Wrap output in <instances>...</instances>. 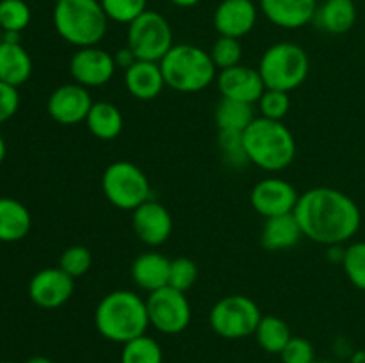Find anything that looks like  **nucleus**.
Here are the masks:
<instances>
[{
	"label": "nucleus",
	"mask_w": 365,
	"mask_h": 363,
	"mask_svg": "<svg viewBox=\"0 0 365 363\" xmlns=\"http://www.w3.org/2000/svg\"><path fill=\"white\" fill-rule=\"evenodd\" d=\"M294 216L303 237L323 246L344 244L362 224L359 205L334 187H314L299 194Z\"/></svg>",
	"instance_id": "nucleus-1"
},
{
	"label": "nucleus",
	"mask_w": 365,
	"mask_h": 363,
	"mask_svg": "<svg viewBox=\"0 0 365 363\" xmlns=\"http://www.w3.org/2000/svg\"><path fill=\"white\" fill-rule=\"evenodd\" d=\"M95 326L106 340L127 344L146 335L150 326L146 301L132 290H113L95 310Z\"/></svg>",
	"instance_id": "nucleus-2"
},
{
	"label": "nucleus",
	"mask_w": 365,
	"mask_h": 363,
	"mask_svg": "<svg viewBox=\"0 0 365 363\" xmlns=\"http://www.w3.org/2000/svg\"><path fill=\"white\" fill-rule=\"evenodd\" d=\"M242 141L250 164L262 171L278 173L296 159V139L282 121L255 117L242 132Z\"/></svg>",
	"instance_id": "nucleus-3"
},
{
	"label": "nucleus",
	"mask_w": 365,
	"mask_h": 363,
	"mask_svg": "<svg viewBox=\"0 0 365 363\" xmlns=\"http://www.w3.org/2000/svg\"><path fill=\"white\" fill-rule=\"evenodd\" d=\"M107 23L100 0H57L53 7L57 34L77 48L98 45L106 38Z\"/></svg>",
	"instance_id": "nucleus-4"
},
{
	"label": "nucleus",
	"mask_w": 365,
	"mask_h": 363,
	"mask_svg": "<svg viewBox=\"0 0 365 363\" xmlns=\"http://www.w3.org/2000/svg\"><path fill=\"white\" fill-rule=\"evenodd\" d=\"M164 82L178 93H198L209 88L216 78L210 53L196 45H173L160 59Z\"/></svg>",
	"instance_id": "nucleus-5"
},
{
	"label": "nucleus",
	"mask_w": 365,
	"mask_h": 363,
	"mask_svg": "<svg viewBox=\"0 0 365 363\" xmlns=\"http://www.w3.org/2000/svg\"><path fill=\"white\" fill-rule=\"evenodd\" d=\"M257 70L266 84V89L291 93L309 77V53L296 43H274L262 53Z\"/></svg>",
	"instance_id": "nucleus-6"
},
{
	"label": "nucleus",
	"mask_w": 365,
	"mask_h": 363,
	"mask_svg": "<svg viewBox=\"0 0 365 363\" xmlns=\"http://www.w3.org/2000/svg\"><path fill=\"white\" fill-rule=\"evenodd\" d=\"M102 191L107 201L120 210H135L152 199V187L145 171L128 160L109 164L102 174Z\"/></svg>",
	"instance_id": "nucleus-7"
},
{
	"label": "nucleus",
	"mask_w": 365,
	"mask_h": 363,
	"mask_svg": "<svg viewBox=\"0 0 365 363\" xmlns=\"http://www.w3.org/2000/svg\"><path fill=\"white\" fill-rule=\"evenodd\" d=\"M260 319L262 313L259 305L252 298L241 294L225 295L209 313L212 331L227 340H241L255 335Z\"/></svg>",
	"instance_id": "nucleus-8"
},
{
	"label": "nucleus",
	"mask_w": 365,
	"mask_h": 363,
	"mask_svg": "<svg viewBox=\"0 0 365 363\" xmlns=\"http://www.w3.org/2000/svg\"><path fill=\"white\" fill-rule=\"evenodd\" d=\"M127 46L138 60L160 63L173 46V31L166 18L155 11L146 9L141 16L128 23Z\"/></svg>",
	"instance_id": "nucleus-9"
},
{
	"label": "nucleus",
	"mask_w": 365,
	"mask_h": 363,
	"mask_svg": "<svg viewBox=\"0 0 365 363\" xmlns=\"http://www.w3.org/2000/svg\"><path fill=\"white\" fill-rule=\"evenodd\" d=\"M150 326L164 335H178L187 330L191 322V305H189L185 292L173 287H164L155 292H150L146 299Z\"/></svg>",
	"instance_id": "nucleus-10"
},
{
	"label": "nucleus",
	"mask_w": 365,
	"mask_h": 363,
	"mask_svg": "<svg viewBox=\"0 0 365 363\" xmlns=\"http://www.w3.org/2000/svg\"><path fill=\"white\" fill-rule=\"evenodd\" d=\"M298 199L299 194L294 185L289 184L284 178L277 177L257 182L252 189V194H250L252 206L266 219L292 214L298 205Z\"/></svg>",
	"instance_id": "nucleus-11"
},
{
	"label": "nucleus",
	"mask_w": 365,
	"mask_h": 363,
	"mask_svg": "<svg viewBox=\"0 0 365 363\" xmlns=\"http://www.w3.org/2000/svg\"><path fill=\"white\" fill-rule=\"evenodd\" d=\"M75 290L73 278L61 267H46L38 270L29 281V298L36 306L45 310L61 308L70 301Z\"/></svg>",
	"instance_id": "nucleus-12"
},
{
	"label": "nucleus",
	"mask_w": 365,
	"mask_h": 363,
	"mask_svg": "<svg viewBox=\"0 0 365 363\" xmlns=\"http://www.w3.org/2000/svg\"><path fill=\"white\" fill-rule=\"evenodd\" d=\"M116 73L114 56L98 46L78 48L70 59V75L73 82L84 88L106 85Z\"/></svg>",
	"instance_id": "nucleus-13"
},
{
	"label": "nucleus",
	"mask_w": 365,
	"mask_h": 363,
	"mask_svg": "<svg viewBox=\"0 0 365 363\" xmlns=\"http://www.w3.org/2000/svg\"><path fill=\"white\" fill-rule=\"evenodd\" d=\"M91 95L88 88L71 82V84L59 85L46 102V110L50 117L61 125H78L86 121L89 110L93 107Z\"/></svg>",
	"instance_id": "nucleus-14"
},
{
	"label": "nucleus",
	"mask_w": 365,
	"mask_h": 363,
	"mask_svg": "<svg viewBox=\"0 0 365 363\" xmlns=\"http://www.w3.org/2000/svg\"><path fill=\"white\" fill-rule=\"evenodd\" d=\"M132 228H134L135 237L143 244L157 248L171 237L173 219H171L170 210L163 203L148 199L132 210Z\"/></svg>",
	"instance_id": "nucleus-15"
},
{
	"label": "nucleus",
	"mask_w": 365,
	"mask_h": 363,
	"mask_svg": "<svg viewBox=\"0 0 365 363\" xmlns=\"http://www.w3.org/2000/svg\"><path fill=\"white\" fill-rule=\"evenodd\" d=\"M216 82L223 98L239 100V102L252 103V105L259 103L260 96L266 91V84H264L259 70L242 66V64L221 70L216 77Z\"/></svg>",
	"instance_id": "nucleus-16"
},
{
	"label": "nucleus",
	"mask_w": 365,
	"mask_h": 363,
	"mask_svg": "<svg viewBox=\"0 0 365 363\" xmlns=\"http://www.w3.org/2000/svg\"><path fill=\"white\" fill-rule=\"evenodd\" d=\"M259 11L253 0H221L214 11V27L220 36L241 39L257 23Z\"/></svg>",
	"instance_id": "nucleus-17"
},
{
	"label": "nucleus",
	"mask_w": 365,
	"mask_h": 363,
	"mask_svg": "<svg viewBox=\"0 0 365 363\" xmlns=\"http://www.w3.org/2000/svg\"><path fill=\"white\" fill-rule=\"evenodd\" d=\"M260 11L280 28H302L314 21L317 0H260Z\"/></svg>",
	"instance_id": "nucleus-18"
},
{
	"label": "nucleus",
	"mask_w": 365,
	"mask_h": 363,
	"mask_svg": "<svg viewBox=\"0 0 365 363\" xmlns=\"http://www.w3.org/2000/svg\"><path fill=\"white\" fill-rule=\"evenodd\" d=\"M164 85L166 82L159 63L135 60L128 70H125V88L135 100L141 102L155 100L163 93Z\"/></svg>",
	"instance_id": "nucleus-19"
},
{
	"label": "nucleus",
	"mask_w": 365,
	"mask_h": 363,
	"mask_svg": "<svg viewBox=\"0 0 365 363\" xmlns=\"http://www.w3.org/2000/svg\"><path fill=\"white\" fill-rule=\"evenodd\" d=\"M170 265L171 260L155 251H146L139 255L132 263V280L139 288L155 292L159 288L168 287L170 283Z\"/></svg>",
	"instance_id": "nucleus-20"
},
{
	"label": "nucleus",
	"mask_w": 365,
	"mask_h": 363,
	"mask_svg": "<svg viewBox=\"0 0 365 363\" xmlns=\"http://www.w3.org/2000/svg\"><path fill=\"white\" fill-rule=\"evenodd\" d=\"M302 226H299L298 219L292 212L266 219L262 235H260V242L269 251H285V249L294 248L302 241Z\"/></svg>",
	"instance_id": "nucleus-21"
},
{
	"label": "nucleus",
	"mask_w": 365,
	"mask_h": 363,
	"mask_svg": "<svg viewBox=\"0 0 365 363\" xmlns=\"http://www.w3.org/2000/svg\"><path fill=\"white\" fill-rule=\"evenodd\" d=\"M32 59L20 43H0V82L20 88L31 78Z\"/></svg>",
	"instance_id": "nucleus-22"
},
{
	"label": "nucleus",
	"mask_w": 365,
	"mask_h": 363,
	"mask_svg": "<svg viewBox=\"0 0 365 363\" xmlns=\"http://www.w3.org/2000/svg\"><path fill=\"white\" fill-rule=\"evenodd\" d=\"M314 21L328 34H346L356 21V6L353 0H323L317 6Z\"/></svg>",
	"instance_id": "nucleus-23"
},
{
	"label": "nucleus",
	"mask_w": 365,
	"mask_h": 363,
	"mask_svg": "<svg viewBox=\"0 0 365 363\" xmlns=\"http://www.w3.org/2000/svg\"><path fill=\"white\" fill-rule=\"evenodd\" d=\"M32 226L31 212L13 198H0V242H18L27 237Z\"/></svg>",
	"instance_id": "nucleus-24"
},
{
	"label": "nucleus",
	"mask_w": 365,
	"mask_h": 363,
	"mask_svg": "<svg viewBox=\"0 0 365 363\" xmlns=\"http://www.w3.org/2000/svg\"><path fill=\"white\" fill-rule=\"evenodd\" d=\"M86 125L96 139L113 141L123 130V114L114 103L96 102L86 117Z\"/></svg>",
	"instance_id": "nucleus-25"
},
{
	"label": "nucleus",
	"mask_w": 365,
	"mask_h": 363,
	"mask_svg": "<svg viewBox=\"0 0 365 363\" xmlns=\"http://www.w3.org/2000/svg\"><path fill=\"white\" fill-rule=\"evenodd\" d=\"M253 120H255V114H253L252 103L239 102V100L221 96L214 110V121L220 130L245 132Z\"/></svg>",
	"instance_id": "nucleus-26"
},
{
	"label": "nucleus",
	"mask_w": 365,
	"mask_h": 363,
	"mask_svg": "<svg viewBox=\"0 0 365 363\" xmlns=\"http://www.w3.org/2000/svg\"><path fill=\"white\" fill-rule=\"evenodd\" d=\"M255 338L260 347L266 352L280 354L285 345L289 344V340L292 338V335L284 319L274 315H262L259 326H257Z\"/></svg>",
	"instance_id": "nucleus-27"
},
{
	"label": "nucleus",
	"mask_w": 365,
	"mask_h": 363,
	"mask_svg": "<svg viewBox=\"0 0 365 363\" xmlns=\"http://www.w3.org/2000/svg\"><path fill=\"white\" fill-rule=\"evenodd\" d=\"M163 349L155 338L143 335L123 344L120 363H164Z\"/></svg>",
	"instance_id": "nucleus-28"
},
{
	"label": "nucleus",
	"mask_w": 365,
	"mask_h": 363,
	"mask_svg": "<svg viewBox=\"0 0 365 363\" xmlns=\"http://www.w3.org/2000/svg\"><path fill=\"white\" fill-rule=\"evenodd\" d=\"M31 23V7L25 0H0V27L20 34Z\"/></svg>",
	"instance_id": "nucleus-29"
},
{
	"label": "nucleus",
	"mask_w": 365,
	"mask_h": 363,
	"mask_svg": "<svg viewBox=\"0 0 365 363\" xmlns=\"http://www.w3.org/2000/svg\"><path fill=\"white\" fill-rule=\"evenodd\" d=\"M217 144H220V152L225 164L232 167H245L250 164L245 149V141H242V132L220 130Z\"/></svg>",
	"instance_id": "nucleus-30"
},
{
	"label": "nucleus",
	"mask_w": 365,
	"mask_h": 363,
	"mask_svg": "<svg viewBox=\"0 0 365 363\" xmlns=\"http://www.w3.org/2000/svg\"><path fill=\"white\" fill-rule=\"evenodd\" d=\"M210 59H212L214 66L217 70H227V68L237 66L241 64L242 57V45L239 39L227 38V36H220L216 43L210 48Z\"/></svg>",
	"instance_id": "nucleus-31"
},
{
	"label": "nucleus",
	"mask_w": 365,
	"mask_h": 363,
	"mask_svg": "<svg viewBox=\"0 0 365 363\" xmlns=\"http://www.w3.org/2000/svg\"><path fill=\"white\" fill-rule=\"evenodd\" d=\"M342 267L351 285L365 290V242H353L344 249Z\"/></svg>",
	"instance_id": "nucleus-32"
},
{
	"label": "nucleus",
	"mask_w": 365,
	"mask_h": 363,
	"mask_svg": "<svg viewBox=\"0 0 365 363\" xmlns=\"http://www.w3.org/2000/svg\"><path fill=\"white\" fill-rule=\"evenodd\" d=\"M148 0H100L107 18L116 23H132L146 11Z\"/></svg>",
	"instance_id": "nucleus-33"
},
{
	"label": "nucleus",
	"mask_w": 365,
	"mask_h": 363,
	"mask_svg": "<svg viewBox=\"0 0 365 363\" xmlns=\"http://www.w3.org/2000/svg\"><path fill=\"white\" fill-rule=\"evenodd\" d=\"M93 256L91 251L84 246H70L63 251L59 260V267L75 280V278H81L91 269Z\"/></svg>",
	"instance_id": "nucleus-34"
},
{
	"label": "nucleus",
	"mask_w": 365,
	"mask_h": 363,
	"mask_svg": "<svg viewBox=\"0 0 365 363\" xmlns=\"http://www.w3.org/2000/svg\"><path fill=\"white\" fill-rule=\"evenodd\" d=\"M260 116L267 120L282 121L291 110V98L289 93L277 91V89H266L259 100Z\"/></svg>",
	"instance_id": "nucleus-35"
},
{
	"label": "nucleus",
	"mask_w": 365,
	"mask_h": 363,
	"mask_svg": "<svg viewBox=\"0 0 365 363\" xmlns=\"http://www.w3.org/2000/svg\"><path fill=\"white\" fill-rule=\"evenodd\" d=\"M196 280H198V265L191 258L180 256V258L171 260L170 283H168L170 287L187 292L196 283Z\"/></svg>",
	"instance_id": "nucleus-36"
},
{
	"label": "nucleus",
	"mask_w": 365,
	"mask_h": 363,
	"mask_svg": "<svg viewBox=\"0 0 365 363\" xmlns=\"http://www.w3.org/2000/svg\"><path fill=\"white\" fill-rule=\"evenodd\" d=\"M280 358L282 363H314L316 352L312 342L303 337H292L280 352Z\"/></svg>",
	"instance_id": "nucleus-37"
},
{
	"label": "nucleus",
	"mask_w": 365,
	"mask_h": 363,
	"mask_svg": "<svg viewBox=\"0 0 365 363\" xmlns=\"http://www.w3.org/2000/svg\"><path fill=\"white\" fill-rule=\"evenodd\" d=\"M18 107H20L18 88H13V85L0 82V125L6 123L9 117L14 116Z\"/></svg>",
	"instance_id": "nucleus-38"
},
{
	"label": "nucleus",
	"mask_w": 365,
	"mask_h": 363,
	"mask_svg": "<svg viewBox=\"0 0 365 363\" xmlns=\"http://www.w3.org/2000/svg\"><path fill=\"white\" fill-rule=\"evenodd\" d=\"M138 60V57L134 56V52H132L128 46H125V48H120L116 53H114V63H116V68H123V70H128V68L132 66V64Z\"/></svg>",
	"instance_id": "nucleus-39"
},
{
	"label": "nucleus",
	"mask_w": 365,
	"mask_h": 363,
	"mask_svg": "<svg viewBox=\"0 0 365 363\" xmlns=\"http://www.w3.org/2000/svg\"><path fill=\"white\" fill-rule=\"evenodd\" d=\"M170 2H173L177 7H195L202 0H170Z\"/></svg>",
	"instance_id": "nucleus-40"
},
{
	"label": "nucleus",
	"mask_w": 365,
	"mask_h": 363,
	"mask_svg": "<svg viewBox=\"0 0 365 363\" xmlns=\"http://www.w3.org/2000/svg\"><path fill=\"white\" fill-rule=\"evenodd\" d=\"M25 363H53V362L50 358H46V356H32V358H29Z\"/></svg>",
	"instance_id": "nucleus-41"
},
{
	"label": "nucleus",
	"mask_w": 365,
	"mask_h": 363,
	"mask_svg": "<svg viewBox=\"0 0 365 363\" xmlns=\"http://www.w3.org/2000/svg\"><path fill=\"white\" fill-rule=\"evenodd\" d=\"M6 153H7L6 141H4L2 135H0V164H2V162H4V159H6Z\"/></svg>",
	"instance_id": "nucleus-42"
},
{
	"label": "nucleus",
	"mask_w": 365,
	"mask_h": 363,
	"mask_svg": "<svg viewBox=\"0 0 365 363\" xmlns=\"http://www.w3.org/2000/svg\"><path fill=\"white\" fill-rule=\"evenodd\" d=\"M0 363H13V362H0Z\"/></svg>",
	"instance_id": "nucleus-43"
},
{
	"label": "nucleus",
	"mask_w": 365,
	"mask_h": 363,
	"mask_svg": "<svg viewBox=\"0 0 365 363\" xmlns=\"http://www.w3.org/2000/svg\"><path fill=\"white\" fill-rule=\"evenodd\" d=\"M314 363H316V362H314Z\"/></svg>",
	"instance_id": "nucleus-44"
}]
</instances>
